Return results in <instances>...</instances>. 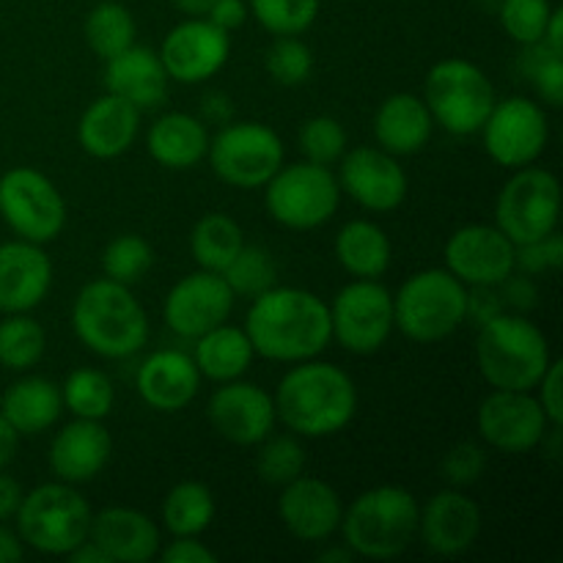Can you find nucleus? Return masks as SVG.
Returning <instances> with one entry per match:
<instances>
[{"label":"nucleus","mask_w":563,"mask_h":563,"mask_svg":"<svg viewBox=\"0 0 563 563\" xmlns=\"http://www.w3.org/2000/svg\"><path fill=\"white\" fill-rule=\"evenodd\" d=\"M245 333L253 352L267 361L300 363L319 357L328 350L330 308L308 289L297 286H273L253 297L245 317Z\"/></svg>","instance_id":"nucleus-1"},{"label":"nucleus","mask_w":563,"mask_h":563,"mask_svg":"<svg viewBox=\"0 0 563 563\" xmlns=\"http://www.w3.org/2000/svg\"><path fill=\"white\" fill-rule=\"evenodd\" d=\"M275 416L297 438H333L357 412V388L344 368L300 361L275 390Z\"/></svg>","instance_id":"nucleus-2"},{"label":"nucleus","mask_w":563,"mask_h":563,"mask_svg":"<svg viewBox=\"0 0 563 563\" xmlns=\"http://www.w3.org/2000/svg\"><path fill=\"white\" fill-rule=\"evenodd\" d=\"M71 330L93 355L121 361L143 350L148 339V317L130 286L99 278L82 286L75 297Z\"/></svg>","instance_id":"nucleus-3"},{"label":"nucleus","mask_w":563,"mask_h":563,"mask_svg":"<svg viewBox=\"0 0 563 563\" xmlns=\"http://www.w3.org/2000/svg\"><path fill=\"white\" fill-rule=\"evenodd\" d=\"M418 500L410 489L385 484L357 495L341 517L344 544L355 559H399L418 537Z\"/></svg>","instance_id":"nucleus-4"},{"label":"nucleus","mask_w":563,"mask_h":563,"mask_svg":"<svg viewBox=\"0 0 563 563\" xmlns=\"http://www.w3.org/2000/svg\"><path fill=\"white\" fill-rule=\"evenodd\" d=\"M476 361L493 388L537 390L553 357L548 335L526 313L504 311L478 328Z\"/></svg>","instance_id":"nucleus-5"},{"label":"nucleus","mask_w":563,"mask_h":563,"mask_svg":"<svg viewBox=\"0 0 563 563\" xmlns=\"http://www.w3.org/2000/svg\"><path fill=\"white\" fill-rule=\"evenodd\" d=\"M467 286L449 269H421L394 295V328L416 344H434L465 324Z\"/></svg>","instance_id":"nucleus-6"},{"label":"nucleus","mask_w":563,"mask_h":563,"mask_svg":"<svg viewBox=\"0 0 563 563\" xmlns=\"http://www.w3.org/2000/svg\"><path fill=\"white\" fill-rule=\"evenodd\" d=\"M91 506L75 489V484L53 482L22 495L16 509V533L22 544L44 555H69L88 539Z\"/></svg>","instance_id":"nucleus-7"},{"label":"nucleus","mask_w":563,"mask_h":563,"mask_svg":"<svg viewBox=\"0 0 563 563\" xmlns=\"http://www.w3.org/2000/svg\"><path fill=\"white\" fill-rule=\"evenodd\" d=\"M423 102L434 124L451 135L482 132L489 110L495 108V88L484 69L465 58H443L429 69L423 82Z\"/></svg>","instance_id":"nucleus-8"},{"label":"nucleus","mask_w":563,"mask_h":563,"mask_svg":"<svg viewBox=\"0 0 563 563\" xmlns=\"http://www.w3.org/2000/svg\"><path fill=\"white\" fill-rule=\"evenodd\" d=\"M341 203L339 176L328 165H280L264 185V207L275 223L295 231H311L328 223Z\"/></svg>","instance_id":"nucleus-9"},{"label":"nucleus","mask_w":563,"mask_h":563,"mask_svg":"<svg viewBox=\"0 0 563 563\" xmlns=\"http://www.w3.org/2000/svg\"><path fill=\"white\" fill-rule=\"evenodd\" d=\"M218 179L236 190H256L284 165V141L258 121H229L209 141L207 152Z\"/></svg>","instance_id":"nucleus-10"},{"label":"nucleus","mask_w":563,"mask_h":563,"mask_svg":"<svg viewBox=\"0 0 563 563\" xmlns=\"http://www.w3.org/2000/svg\"><path fill=\"white\" fill-rule=\"evenodd\" d=\"M0 218L20 240L47 245L64 231L66 203L42 170L20 165L0 176Z\"/></svg>","instance_id":"nucleus-11"},{"label":"nucleus","mask_w":563,"mask_h":563,"mask_svg":"<svg viewBox=\"0 0 563 563\" xmlns=\"http://www.w3.org/2000/svg\"><path fill=\"white\" fill-rule=\"evenodd\" d=\"M561 185L555 174L544 168H517L515 176L498 192L495 220L498 229L515 245L533 242L559 229Z\"/></svg>","instance_id":"nucleus-12"},{"label":"nucleus","mask_w":563,"mask_h":563,"mask_svg":"<svg viewBox=\"0 0 563 563\" xmlns=\"http://www.w3.org/2000/svg\"><path fill=\"white\" fill-rule=\"evenodd\" d=\"M328 308L333 339L352 355H374L394 333V295L379 280L355 278Z\"/></svg>","instance_id":"nucleus-13"},{"label":"nucleus","mask_w":563,"mask_h":563,"mask_svg":"<svg viewBox=\"0 0 563 563\" xmlns=\"http://www.w3.org/2000/svg\"><path fill=\"white\" fill-rule=\"evenodd\" d=\"M484 148L500 168H526L542 157L550 137L548 113L539 102L509 97L495 102L482 126Z\"/></svg>","instance_id":"nucleus-14"},{"label":"nucleus","mask_w":563,"mask_h":563,"mask_svg":"<svg viewBox=\"0 0 563 563\" xmlns=\"http://www.w3.org/2000/svg\"><path fill=\"white\" fill-rule=\"evenodd\" d=\"M478 434L504 454H528L544 445L553 423L531 390L495 388L478 407Z\"/></svg>","instance_id":"nucleus-15"},{"label":"nucleus","mask_w":563,"mask_h":563,"mask_svg":"<svg viewBox=\"0 0 563 563\" xmlns=\"http://www.w3.org/2000/svg\"><path fill=\"white\" fill-rule=\"evenodd\" d=\"M234 311V291L220 273L198 269L176 280L163 306V319L179 339H192L209 333L218 324L229 322Z\"/></svg>","instance_id":"nucleus-16"},{"label":"nucleus","mask_w":563,"mask_h":563,"mask_svg":"<svg viewBox=\"0 0 563 563\" xmlns=\"http://www.w3.org/2000/svg\"><path fill=\"white\" fill-rule=\"evenodd\" d=\"M339 185L368 212H394L405 203L410 181L394 154L379 146H357L339 159Z\"/></svg>","instance_id":"nucleus-17"},{"label":"nucleus","mask_w":563,"mask_h":563,"mask_svg":"<svg viewBox=\"0 0 563 563\" xmlns=\"http://www.w3.org/2000/svg\"><path fill=\"white\" fill-rule=\"evenodd\" d=\"M445 269L465 286H498L515 273V242L487 223L456 229L445 242Z\"/></svg>","instance_id":"nucleus-18"},{"label":"nucleus","mask_w":563,"mask_h":563,"mask_svg":"<svg viewBox=\"0 0 563 563\" xmlns=\"http://www.w3.org/2000/svg\"><path fill=\"white\" fill-rule=\"evenodd\" d=\"M207 418L214 432L234 445H258L267 434H273L275 399L253 383H220L207 405Z\"/></svg>","instance_id":"nucleus-19"},{"label":"nucleus","mask_w":563,"mask_h":563,"mask_svg":"<svg viewBox=\"0 0 563 563\" xmlns=\"http://www.w3.org/2000/svg\"><path fill=\"white\" fill-rule=\"evenodd\" d=\"M229 53V33L214 27L207 16H190L165 36L157 55L170 80L203 82L223 69Z\"/></svg>","instance_id":"nucleus-20"},{"label":"nucleus","mask_w":563,"mask_h":563,"mask_svg":"<svg viewBox=\"0 0 563 563\" xmlns=\"http://www.w3.org/2000/svg\"><path fill=\"white\" fill-rule=\"evenodd\" d=\"M278 498V515L286 531L300 542H328L341 526L344 506L339 493L328 482L313 476H297L295 482L284 484Z\"/></svg>","instance_id":"nucleus-21"},{"label":"nucleus","mask_w":563,"mask_h":563,"mask_svg":"<svg viewBox=\"0 0 563 563\" xmlns=\"http://www.w3.org/2000/svg\"><path fill=\"white\" fill-rule=\"evenodd\" d=\"M482 533V509L456 487L434 495L418 509V537L438 555H462Z\"/></svg>","instance_id":"nucleus-22"},{"label":"nucleus","mask_w":563,"mask_h":563,"mask_svg":"<svg viewBox=\"0 0 563 563\" xmlns=\"http://www.w3.org/2000/svg\"><path fill=\"white\" fill-rule=\"evenodd\" d=\"M53 286V262L42 245L27 240L0 245V313L38 308Z\"/></svg>","instance_id":"nucleus-23"},{"label":"nucleus","mask_w":563,"mask_h":563,"mask_svg":"<svg viewBox=\"0 0 563 563\" xmlns=\"http://www.w3.org/2000/svg\"><path fill=\"white\" fill-rule=\"evenodd\" d=\"M110 454H113V440L102 421L75 418L55 434L47 462L58 482L86 484L104 471Z\"/></svg>","instance_id":"nucleus-24"},{"label":"nucleus","mask_w":563,"mask_h":563,"mask_svg":"<svg viewBox=\"0 0 563 563\" xmlns=\"http://www.w3.org/2000/svg\"><path fill=\"white\" fill-rule=\"evenodd\" d=\"M88 539L97 544L110 563H146L159 553V528L148 515L126 506L91 515Z\"/></svg>","instance_id":"nucleus-25"},{"label":"nucleus","mask_w":563,"mask_h":563,"mask_svg":"<svg viewBox=\"0 0 563 563\" xmlns=\"http://www.w3.org/2000/svg\"><path fill=\"white\" fill-rule=\"evenodd\" d=\"M137 396L157 412H179L190 405L201 388L196 361L179 350L152 352L141 363L135 377Z\"/></svg>","instance_id":"nucleus-26"},{"label":"nucleus","mask_w":563,"mask_h":563,"mask_svg":"<svg viewBox=\"0 0 563 563\" xmlns=\"http://www.w3.org/2000/svg\"><path fill=\"white\" fill-rule=\"evenodd\" d=\"M137 132H141V110L115 93H104L82 110L77 141L91 157L115 159L130 152Z\"/></svg>","instance_id":"nucleus-27"},{"label":"nucleus","mask_w":563,"mask_h":563,"mask_svg":"<svg viewBox=\"0 0 563 563\" xmlns=\"http://www.w3.org/2000/svg\"><path fill=\"white\" fill-rule=\"evenodd\" d=\"M168 71L154 49L132 44L124 53L104 60V88L126 99L137 110H152L168 97Z\"/></svg>","instance_id":"nucleus-28"},{"label":"nucleus","mask_w":563,"mask_h":563,"mask_svg":"<svg viewBox=\"0 0 563 563\" xmlns=\"http://www.w3.org/2000/svg\"><path fill=\"white\" fill-rule=\"evenodd\" d=\"M434 119L427 102L416 93H394L379 104L374 115V137L383 152L394 157L418 154L432 141Z\"/></svg>","instance_id":"nucleus-29"},{"label":"nucleus","mask_w":563,"mask_h":563,"mask_svg":"<svg viewBox=\"0 0 563 563\" xmlns=\"http://www.w3.org/2000/svg\"><path fill=\"white\" fill-rule=\"evenodd\" d=\"M64 412L60 388L47 377H22L5 388L0 399V416L20 438L42 434L58 423Z\"/></svg>","instance_id":"nucleus-30"},{"label":"nucleus","mask_w":563,"mask_h":563,"mask_svg":"<svg viewBox=\"0 0 563 563\" xmlns=\"http://www.w3.org/2000/svg\"><path fill=\"white\" fill-rule=\"evenodd\" d=\"M146 148L163 168H196L209 152V130L190 113H165L148 126Z\"/></svg>","instance_id":"nucleus-31"},{"label":"nucleus","mask_w":563,"mask_h":563,"mask_svg":"<svg viewBox=\"0 0 563 563\" xmlns=\"http://www.w3.org/2000/svg\"><path fill=\"white\" fill-rule=\"evenodd\" d=\"M253 355L256 352H253L245 328H231L223 322L209 333L198 335L192 361H196L201 377L214 379V383H231L251 368Z\"/></svg>","instance_id":"nucleus-32"},{"label":"nucleus","mask_w":563,"mask_h":563,"mask_svg":"<svg viewBox=\"0 0 563 563\" xmlns=\"http://www.w3.org/2000/svg\"><path fill=\"white\" fill-rule=\"evenodd\" d=\"M388 234L372 220H352L335 234V258L352 278L377 280L390 267Z\"/></svg>","instance_id":"nucleus-33"},{"label":"nucleus","mask_w":563,"mask_h":563,"mask_svg":"<svg viewBox=\"0 0 563 563\" xmlns=\"http://www.w3.org/2000/svg\"><path fill=\"white\" fill-rule=\"evenodd\" d=\"M242 245H245V236H242L240 223L220 212L203 214L190 234L192 258L198 267L209 273H223Z\"/></svg>","instance_id":"nucleus-34"},{"label":"nucleus","mask_w":563,"mask_h":563,"mask_svg":"<svg viewBox=\"0 0 563 563\" xmlns=\"http://www.w3.org/2000/svg\"><path fill=\"white\" fill-rule=\"evenodd\" d=\"M214 520V495L201 482H181L165 495L163 526L170 537H201Z\"/></svg>","instance_id":"nucleus-35"},{"label":"nucleus","mask_w":563,"mask_h":563,"mask_svg":"<svg viewBox=\"0 0 563 563\" xmlns=\"http://www.w3.org/2000/svg\"><path fill=\"white\" fill-rule=\"evenodd\" d=\"M135 20L130 9L115 0L97 3L86 16V42L97 58L108 60L135 44Z\"/></svg>","instance_id":"nucleus-36"},{"label":"nucleus","mask_w":563,"mask_h":563,"mask_svg":"<svg viewBox=\"0 0 563 563\" xmlns=\"http://www.w3.org/2000/svg\"><path fill=\"white\" fill-rule=\"evenodd\" d=\"M47 350L44 328L27 313H5L0 322V366L9 372H27Z\"/></svg>","instance_id":"nucleus-37"},{"label":"nucleus","mask_w":563,"mask_h":563,"mask_svg":"<svg viewBox=\"0 0 563 563\" xmlns=\"http://www.w3.org/2000/svg\"><path fill=\"white\" fill-rule=\"evenodd\" d=\"M60 399H64V410H69L75 418L102 421L113 410L115 390L108 374L97 368H75L60 385Z\"/></svg>","instance_id":"nucleus-38"},{"label":"nucleus","mask_w":563,"mask_h":563,"mask_svg":"<svg viewBox=\"0 0 563 563\" xmlns=\"http://www.w3.org/2000/svg\"><path fill=\"white\" fill-rule=\"evenodd\" d=\"M220 275L234 291V297H258L262 291L273 289L278 267H275V258L267 247L242 245L240 253L231 258V264Z\"/></svg>","instance_id":"nucleus-39"},{"label":"nucleus","mask_w":563,"mask_h":563,"mask_svg":"<svg viewBox=\"0 0 563 563\" xmlns=\"http://www.w3.org/2000/svg\"><path fill=\"white\" fill-rule=\"evenodd\" d=\"M256 454V473L264 484L284 487L306 473V449L291 434H267Z\"/></svg>","instance_id":"nucleus-40"},{"label":"nucleus","mask_w":563,"mask_h":563,"mask_svg":"<svg viewBox=\"0 0 563 563\" xmlns=\"http://www.w3.org/2000/svg\"><path fill=\"white\" fill-rule=\"evenodd\" d=\"M154 251L143 236L137 234H119L108 242L102 251V269L104 278L115 284L132 286L152 269Z\"/></svg>","instance_id":"nucleus-41"},{"label":"nucleus","mask_w":563,"mask_h":563,"mask_svg":"<svg viewBox=\"0 0 563 563\" xmlns=\"http://www.w3.org/2000/svg\"><path fill=\"white\" fill-rule=\"evenodd\" d=\"M247 9L273 36H300L317 22L319 0H247Z\"/></svg>","instance_id":"nucleus-42"},{"label":"nucleus","mask_w":563,"mask_h":563,"mask_svg":"<svg viewBox=\"0 0 563 563\" xmlns=\"http://www.w3.org/2000/svg\"><path fill=\"white\" fill-rule=\"evenodd\" d=\"M264 66H267V75L273 77L278 86L297 88L302 86V82L311 80L313 53L302 38L275 36L267 55H264Z\"/></svg>","instance_id":"nucleus-43"},{"label":"nucleus","mask_w":563,"mask_h":563,"mask_svg":"<svg viewBox=\"0 0 563 563\" xmlns=\"http://www.w3.org/2000/svg\"><path fill=\"white\" fill-rule=\"evenodd\" d=\"M522 71L531 86L537 88L539 99L550 108H561L563 102V55L553 53L544 42L526 44L522 55Z\"/></svg>","instance_id":"nucleus-44"},{"label":"nucleus","mask_w":563,"mask_h":563,"mask_svg":"<svg viewBox=\"0 0 563 563\" xmlns=\"http://www.w3.org/2000/svg\"><path fill=\"white\" fill-rule=\"evenodd\" d=\"M297 143H300L308 163L328 165L330 168V165L344 157L346 132L341 126V121L333 119V115H313V119H308L300 126Z\"/></svg>","instance_id":"nucleus-45"},{"label":"nucleus","mask_w":563,"mask_h":563,"mask_svg":"<svg viewBox=\"0 0 563 563\" xmlns=\"http://www.w3.org/2000/svg\"><path fill=\"white\" fill-rule=\"evenodd\" d=\"M550 14H553L550 0H504L500 3V25L509 33V38H515L522 47L542 42Z\"/></svg>","instance_id":"nucleus-46"},{"label":"nucleus","mask_w":563,"mask_h":563,"mask_svg":"<svg viewBox=\"0 0 563 563\" xmlns=\"http://www.w3.org/2000/svg\"><path fill=\"white\" fill-rule=\"evenodd\" d=\"M563 264V236L559 229L550 231L548 236L533 242L515 245V269H522L526 275H542L550 269H559Z\"/></svg>","instance_id":"nucleus-47"},{"label":"nucleus","mask_w":563,"mask_h":563,"mask_svg":"<svg viewBox=\"0 0 563 563\" xmlns=\"http://www.w3.org/2000/svg\"><path fill=\"white\" fill-rule=\"evenodd\" d=\"M487 471V454L476 443H460L443 456V476L451 487H471Z\"/></svg>","instance_id":"nucleus-48"},{"label":"nucleus","mask_w":563,"mask_h":563,"mask_svg":"<svg viewBox=\"0 0 563 563\" xmlns=\"http://www.w3.org/2000/svg\"><path fill=\"white\" fill-rule=\"evenodd\" d=\"M498 291H500V300H504L506 311L528 313L537 308L539 289H537V284H533L531 275H526V273L506 275V278L498 284Z\"/></svg>","instance_id":"nucleus-49"},{"label":"nucleus","mask_w":563,"mask_h":563,"mask_svg":"<svg viewBox=\"0 0 563 563\" xmlns=\"http://www.w3.org/2000/svg\"><path fill=\"white\" fill-rule=\"evenodd\" d=\"M561 374H563V363L561 361H550L548 372L542 374L539 379V405H542L544 416L553 427H561V418H563V388H561Z\"/></svg>","instance_id":"nucleus-50"},{"label":"nucleus","mask_w":563,"mask_h":563,"mask_svg":"<svg viewBox=\"0 0 563 563\" xmlns=\"http://www.w3.org/2000/svg\"><path fill=\"white\" fill-rule=\"evenodd\" d=\"M506 306L500 300L498 286H471L467 289V311H465V322L471 319L473 324L482 328L484 322L495 319L498 313H504Z\"/></svg>","instance_id":"nucleus-51"},{"label":"nucleus","mask_w":563,"mask_h":563,"mask_svg":"<svg viewBox=\"0 0 563 563\" xmlns=\"http://www.w3.org/2000/svg\"><path fill=\"white\" fill-rule=\"evenodd\" d=\"M159 559L165 563H214L218 555L207 548L203 542H198V537H174V542L165 550H159Z\"/></svg>","instance_id":"nucleus-52"},{"label":"nucleus","mask_w":563,"mask_h":563,"mask_svg":"<svg viewBox=\"0 0 563 563\" xmlns=\"http://www.w3.org/2000/svg\"><path fill=\"white\" fill-rule=\"evenodd\" d=\"M247 14H251V9H247L245 0H214L207 11V20L220 31L231 33L245 25Z\"/></svg>","instance_id":"nucleus-53"},{"label":"nucleus","mask_w":563,"mask_h":563,"mask_svg":"<svg viewBox=\"0 0 563 563\" xmlns=\"http://www.w3.org/2000/svg\"><path fill=\"white\" fill-rule=\"evenodd\" d=\"M234 119V104L231 99L225 97L223 91H209L203 93V102H201V121L203 124H229Z\"/></svg>","instance_id":"nucleus-54"},{"label":"nucleus","mask_w":563,"mask_h":563,"mask_svg":"<svg viewBox=\"0 0 563 563\" xmlns=\"http://www.w3.org/2000/svg\"><path fill=\"white\" fill-rule=\"evenodd\" d=\"M22 495L25 493H22L20 482H14V478L0 471V522L11 520L16 515V509L22 504Z\"/></svg>","instance_id":"nucleus-55"},{"label":"nucleus","mask_w":563,"mask_h":563,"mask_svg":"<svg viewBox=\"0 0 563 563\" xmlns=\"http://www.w3.org/2000/svg\"><path fill=\"white\" fill-rule=\"evenodd\" d=\"M22 555H25V544H22L20 533L9 531V528L0 522V563L22 561Z\"/></svg>","instance_id":"nucleus-56"},{"label":"nucleus","mask_w":563,"mask_h":563,"mask_svg":"<svg viewBox=\"0 0 563 563\" xmlns=\"http://www.w3.org/2000/svg\"><path fill=\"white\" fill-rule=\"evenodd\" d=\"M16 449H20V434H16L14 429H11V423L0 416V471L14 460Z\"/></svg>","instance_id":"nucleus-57"},{"label":"nucleus","mask_w":563,"mask_h":563,"mask_svg":"<svg viewBox=\"0 0 563 563\" xmlns=\"http://www.w3.org/2000/svg\"><path fill=\"white\" fill-rule=\"evenodd\" d=\"M542 42L548 44V47L553 49V53L563 55V11L561 9H553V14H550L548 27H544Z\"/></svg>","instance_id":"nucleus-58"},{"label":"nucleus","mask_w":563,"mask_h":563,"mask_svg":"<svg viewBox=\"0 0 563 563\" xmlns=\"http://www.w3.org/2000/svg\"><path fill=\"white\" fill-rule=\"evenodd\" d=\"M66 559H69L71 563H110L108 559H104L102 550L91 542V539H86V542L77 544V548L66 555Z\"/></svg>","instance_id":"nucleus-59"},{"label":"nucleus","mask_w":563,"mask_h":563,"mask_svg":"<svg viewBox=\"0 0 563 563\" xmlns=\"http://www.w3.org/2000/svg\"><path fill=\"white\" fill-rule=\"evenodd\" d=\"M170 3H174L176 9L187 16H207L209 5H212L214 0H170Z\"/></svg>","instance_id":"nucleus-60"},{"label":"nucleus","mask_w":563,"mask_h":563,"mask_svg":"<svg viewBox=\"0 0 563 563\" xmlns=\"http://www.w3.org/2000/svg\"><path fill=\"white\" fill-rule=\"evenodd\" d=\"M319 563H352L355 561V553H352L350 548H330V550H322V553L317 555Z\"/></svg>","instance_id":"nucleus-61"}]
</instances>
